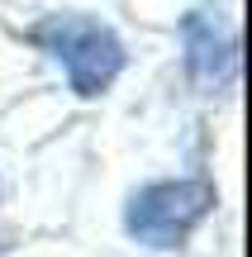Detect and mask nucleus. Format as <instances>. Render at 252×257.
<instances>
[{"mask_svg":"<svg viewBox=\"0 0 252 257\" xmlns=\"http://www.w3.org/2000/svg\"><path fill=\"white\" fill-rule=\"evenodd\" d=\"M29 38H34L38 48H48V53L67 67V81H72L76 95H100L105 86L124 72V43L114 38V29L100 24V19L53 15Z\"/></svg>","mask_w":252,"mask_h":257,"instance_id":"1","label":"nucleus"},{"mask_svg":"<svg viewBox=\"0 0 252 257\" xmlns=\"http://www.w3.org/2000/svg\"><path fill=\"white\" fill-rule=\"evenodd\" d=\"M209 210H214L209 181H152L129 200L124 229L148 248H176Z\"/></svg>","mask_w":252,"mask_h":257,"instance_id":"2","label":"nucleus"},{"mask_svg":"<svg viewBox=\"0 0 252 257\" xmlns=\"http://www.w3.org/2000/svg\"><path fill=\"white\" fill-rule=\"evenodd\" d=\"M186 62H190V76L200 86H219L228 72H233V38L219 34L214 24H205L200 15L186 19Z\"/></svg>","mask_w":252,"mask_h":257,"instance_id":"3","label":"nucleus"}]
</instances>
